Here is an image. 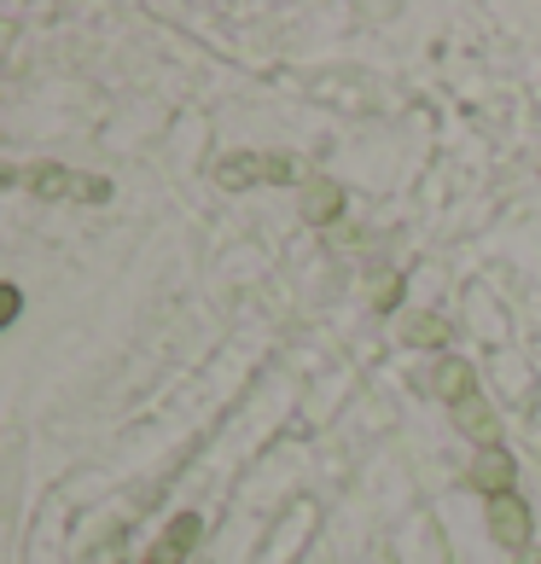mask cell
Here are the masks:
<instances>
[{"instance_id":"1","label":"cell","mask_w":541,"mask_h":564,"mask_svg":"<svg viewBox=\"0 0 541 564\" xmlns=\"http://www.w3.org/2000/svg\"><path fill=\"white\" fill-rule=\"evenodd\" d=\"M297 175V163H291L285 152H239V158H221V170L216 181L221 186H234V193H245V186H257V181H291Z\"/></svg>"},{"instance_id":"2","label":"cell","mask_w":541,"mask_h":564,"mask_svg":"<svg viewBox=\"0 0 541 564\" xmlns=\"http://www.w3.org/2000/svg\"><path fill=\"white\" fill-rule=\"evenodd\" d=\"M489 535L501 541V547L524 553V547H530V507H524V500H518V495L489 500Z\"/></svg>"},{"instance_id":"3","label":"cell","mask_w":541,"mask_h":564,"mask_svg":"<svg viewBox=\"0 0 541 564\" xmlns=\"http://www.w3.org/2000/svg\"><path fill=\"white\" fill-rule=\"evenodd\" d=\"M512 477H518V471H512V454H507V448H484V454L472 459V484L484 489L489 500L512 495Z\"/></svg>"},{"instance_id":"4","label":"cell","mask_w":541,"mask_h":564,"mask_svg":"<svg viewBox=\"0 0 541 564\" xmlns=\"http://www.w3.org/2000/svg\"><path fill=\"white\" fill-rule=\"evenodd\" d=\"M30 186H35L41 198H65V193H82V198H111V186H106V181H71L65 170H58V163L35 170V175H30Z\"/></svg>"},{"instance_id":"5","label":"cell","mask_w":541,"mask_h":564,"mask_svg":"<svg viewBox=\"0 0 541 564\" xmlns=\"http://www.w3.org/2000/svg\"><path fill=\"white\" fill-rule=\"evenodd\" d=\"M338 210H344V186H338V181L315 175V181L303 186V221L326 227V221H338Z\"/></svg>"},{"instance_id":"6","label":"cell","mask_w":541,"mask_h":564,"mask_svg":"<svg viewBox=\"0 0 541 564\" xmlns=\"http://www.w3.org/2000/svg\"><path fill=\"white\" fill-rule=\"evenodd\" d=\"M198 530H204V524H198L193 512H186V518H175V524L163 530V541H158V553H152V564H181L186 553L198 547Z\"/></svg>"},{"instance_id":"7","label":"cell","mask_w":541,"mask_h":564,"mask_svg":"<svg viewBox=\"0 0 541 564\" xmlns=\"http://www.w3.org/2000/svg\"><path fill=\"white\" fill-rule=\"evenodd\" d=\"M454 420H461V425H466V431H472L484 448H495V436H501V431H495V413H489L484 395H472V402H461V408H454Z\"/></svg>"},{"instance_id":"8","label":"cell","mask_w":541,"mask_h":564,"mask_svg":"<svg viewBox=\"0 0 541 564\" xmlns=\"http://www.w3.org/2000/svg\"><path fill=\"white\" fill-rule=\"evenodd\" d=\"M436 390H443L454 408L472 402V395H477V390H472V367H466V361H443V367H436Z\"/></svg>"},{"instance_id":"9","label":"cell","mask_w":541,"mask_h":564,"mask_svg":"<svg viewBox=\"0 0 541 564\" xmlns=\"http://www.w3.org/2000/svg\"><path fill=\"white\" fill-rule=\"evenodd\" d=\"M402 338H408V344H443V338H448V321H443V315H413V321L402 326Z\"/></svg>"},{"instance_id":"10","label":"cell","mask_w":541,"mask_h":564,"mask_svg":"<svg viewBox=\"0 0 541 564\" xmlns=\"http://www.w3.org/2000/svg\"><path fill=\"white\" fill-rule=\"evenodd\" d=\"M397 297H402V280H397V274H385V280H379V303L390 308V303H397Z\"/></svg>"},{"instance_id":"11","label":"cell","mask_w":541,"mask_h":564,"mask_svg":"<svg viewBox=\"0 0 541 564\" xmlns=\"http://www.w3.org/2000/svg\"><path fill=\"white\" fill-rule=\"evenodd\" d=\"M0 321H18V285L0 291Z\"/></svg>"},{"instance_id":"12","label":"cell","mask_w":541,"mask_h":564,"mask_svg":"<svg viewBox=\"0 0 541 564\" xmlns=\"http://www.w3.org/2000/svg\"><path fill=\"white\" fill-rule=\"evenodd\" d=\"M145 564H152V558H145Z\"/></svg>"}]
</instances>
